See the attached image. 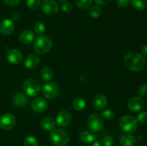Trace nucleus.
<instances>
[{
  "label": "nucleus",
  "instance_id": "nucleus-1",
  "mask_svg": "<svg viewBox=\"0 0 147 146\" xmlns=\"http://www.w3.org/2000/svg\"><path fill=\"white\" fill-rule=\"evenodd\" d=\"M123 62L126 68L133 72H139L144 69L146 60L144 56L137 52H129L125 55Z\"/></svg>",
  "mask_w": 147,
  "mask_h": 146
},
{
  "label": "nucleus",
  "instance_id": "nucleus-2",
  "mask_svg": "<svg viewBox=\"0 0 147 146\" xmlns=\"http://www.w3.org/2000/svg\"><path fill=\"white\" fill-rule=\"evenodd\" d=\"M53 47L52 40L45 35H40L34 42L33 49L37 54H44L48 52Z\"/></svg>",
  "mask_w": 147,
  "mask_h": 146
},
{
  "label": "nucleus",
  "instance_id": "nucleus-3",
  "mask_svg": "<svg viewBox=\"0 0 147 146\" xmlns=\"http://www.w3.org/2000/svg\"><path fill=\"white\" fill-rule=\"evenodd\" d=\"M50 138L52 143L56 146H65L70 140L68 134L60 128L53 129L50 133Z\"/></svg>",
  "mask_w": 147,
  "mask_h": 146
},
{
  "label": "nucleus",
  "instance_id": "nucleus-4",
  "mask_svg": "<svg viewBox=\"0 0 147 146\" xmlns=\"http://www.w3.org/2000/svg\"><path fill=\"white\" fill-rule=\"evenodd\" d=\"M119 125L120 128L126 133H134L139 127V122L133 116L125 115L121 117Z\"/></svg>",
  "mask_w": 147,
  "mask_h": 146
},
{
  "label": "nucleus",
  "instance_id": "nucleus-5",
  "mask_svg": "<svg viewBox=\"0 0 147 146\" xmlns=\"http://www.w3.org/2000/svg\"><path fill=\"white\" fill-rule=\"evenodd\" d=\"M22 89L27 95L35 97L40 93L41 85L39 81L35 79H28L23 83Z\"/></svg>",
  "mask_w": 147,
  "mask_h": 146
},
{
  "label": "nucleus",
  "instance_id": "nucleus-6",
  "mask_svg": "<svg viewBox=\"0 0 147 146\" xmlns=\"http://www.w3.org/2000/svg\"><path fill=\"white\" fill-rule=\"evenodd\" d=\"M42 93L45 98L54 100L60 94V87L55 82H50L43 86Z\"/></svg>",
  "mask_w": 147,
  "mask_h": 146
},
{
  "label": "nucleus",
  "instance_id": "nucleus-7",
  "mask_svg": "<svg viewBox=\"0 0 147 146\" xmlns=\"http://www.w3.org/2000/svg\"><path fill=\"white\" fill-rule=\"evenodd\" d=\"M87 125L91 131L98 133L103 129L104 123L102 117L99 115L93 114L90 115L88 118Z\"/></svg>",
  "mask_w": 147,
  "mask_h": 146
},
{
  "label": "nucleus",
  "instance_id": "nucleus-8",
  "mask_svg": "<svg viewBox=\"0 0 147 146\" xmlns=\"http://www.w3.org/2000/svg\"><path fill=\"white\" fill-rule=\"evenodd\" d=\"M41 9L45 14L53 16L58 12L59 5L55 0H43Z\"/></svg>",
  "mask_w": 147,
  "mask_h": 146
},
{
  "label": "nucleus",
  "instance_id": "nucleus-9",
  "mask_svg": "<svg viewBox=\"0 0 147 146\" xmlns=\"http://www.w3.org/2000/svg\"><path fill=\"white\" fill-rule=\"evenodd\" d=\"M17 120L13 115L7 113L0 117V127L2 130H8L13 128L15 126Z\"/></svg>",
  "mask_w": 147,
  "mask_h": 146
},
{
  "label": "nucleus",
  "instance_id": "nucleus-10",
  "mask_svg": "<svg viewBox=\"0 0 147 146\" xmlns=\"http://www.w3.org/2000/svg\"><path fill=\"white\" fill-rule=\"evenodd\" d=\"M32 109L37 113H42L47 110L48 104L47 100L42 97H37L32 101Z\"/></svg>",
  "mask_w": 147,
  "mask_h": 146
},
{
  "label": "nucleus",
  "instance_id": "nucleus-11",
  "mask_svg": "<svg viewBox=\"0 0 147 146\" xmlns=\"http://www.w3.org/2000/svg\"><path fill=\"white\" fill-rule=\"evenodd\" d=\"M72 119H73V117L70 112L63 110L57 114L56 117V123L60 127H65L70 124Z\"/></svg>",
  "mask_w": 147,
  "mask_h": 146
},
{
  "label": "nucleus",
  "instance_id": "nucleus-12",
  "mask_svg": "<svg viewBox=\"0 0 147 146\" xmlns=\"http://www.w3.org/2000/svg\"><path fill=\"white\" fill-rule=\"evenodd\" d=\"M144 100L140 97H132L128 102V107L131 112L140 111L144 107Z\"/></svg>",
  "mask_w": 147,
  "mask_h": 146
},
{
  "label": "nucleus",
  "instance_id": "nucleus-13",
  "mask_svg": "<svg viewBox=\"0 0 147 146\" xmlns=\"http://www.w3.org/2000/svg\"><path fill=\"white\" fill-rule=\"evenodd\" d=\"M7 60L9 62L13 64H20L23 59V54L21 52L17 49H12L9 50L7 55Z\"/></svg>",
  "mask_w": 147,
  "mask_h": 146
},
{
  "label": "nucleus",
  "instance_id": "nucleus-14",
  "mask_svg": "<svg viewBox=\"0 0 147 146\" xmlns=\"http://www.w3.org/2000/svg\"><path fill=\"white\" fill-rule=\"evenodd\" d=\"M14 30V23L12 20L4 19L0 23V31L4 35H10Z\"/></svg>",
  "mask_w": 147,
  "mask_h": 146
},
{
  "label": "nucleus",
  "instance_id": "nucleus-15",
  "mask_svg": "<svg viewBox=\"0 0 147 146\" xmlns=\"http://www.w3.org/2000/svg\"><path fill=\"white\" fill-rule=\"evenodd\" d=\"M107 105V99L103 94H98L93 99V107L97 110H102Z\"/></svg>",
  "mask_w": 147,
  "mask_h": 146
},
{
  "label": "nucleus",
  "instance_id": "nucleus-16",
  "mask_svg": "<svg viewBox=\"0 0 147 146\" xmlns=\"http://www.w3.org/2000/svg\"><path fill=\"white\" fill-rule=\"evenodd\" d=\"M40 63V58L36 54H30L27 56L24 61V66L29 70H34L39 66Z\"/></svg>",
  "mask_w": 147,
  "mask_h": 146
},
{
  "label": "nucleus",
  "instance_id": "nucleus-17",
  "mask_svg": "<svg viewBox=\"0 0 147 146\" xmlns=\"http://www.w3.org/2000/svg\"><path fill=\"white\" fill-rule=\"evenodd\" d=\"M34 40V34L30 29L24 30L20 34V41L24 44H30Z\"/></svg>",
  "mask_w": 147,
  "mask_h": 146
},
{
  "label": "nucleus",
  "instance_id": "nucleus-18",
  "mask_svg": "<svg viewBox=\"0 0 147 146\" xmlns=\"http://www.w3.org/2000/svg\"><path fill=\"white\" fill-rule=\"evenodd\" d=\"M28 100L29 99L26 94H22V93H19L14 97L13 103L16 107L22 108V107H25L28 104Z\"/></svg>",
  "mask_w": 147,
  "mask_h": 146
},
{
  "label": "nucleus",
  "instance_id": "nucleus-19",
  "mask_svg": "<svg viewBox=\"0 0 147 146\" xmlns=\"http://www.w3.org/2000/svg\"><path fill=\"white\" fill-rule=\"evenodd\" d=\"M120 144L121 146H134L136 143V139L131 134H124L120 137Z\"/></svg>",
  "mask_w": 147,
  "mask_h": 146
},
{
  "label": "nucleus",
  "instance_id": "nucleus-20",
  "mask_svg": "<svg viewBox=\"0 0 147 146\" xmlns=\"http://www.w3.org/2000/svg\"><path fill=\"white\" fill-rule=\"evenodd\" d=\"M40 125L43 130L46 131H50L55 129V121L54 119L50 117H45L42 119L40 122Z\"/></svg>",
  "mask_w": 147,
  "mask_h": 146
},
{
  "label": "nucleus",
  "instance_id": "nucleus-21",
  "mask_svg": "<svg viewBox=\"0 0 147 146\" xmlns=\"http://www.w3.org/2000/svg\"><path fill=\"white\" fill-rule=\"evenodd\" d=\"M80 141L86 144H90L96 140V135L90 131H83L79 135Z\"/></svg>",
  "mask_w": 147,
  "mask_h": 146
},
{
  "label": "nucleus",
  "instance_id": "nucleus-22",
  "mask_svg": "<svg viewBox=\"0 0 147 146\" xmlns=\"http://www.w3.org/2000/svg\"><path fill=\"white\" fill-rule=\"evenodd\" d=\"M73 107L76 110H83L86 107V100L82 97H76L73 100L72 102Z\"/></svg>",
  "mask_w": 147,
  "mask_h": 146
},
{
  "label": "nucleus",
  "instance_id": "nucleus-23",
  "mask_svg": "<svg viewBox=\"0 0 147 146\" xmlns=\"http://www.w3.org/2000/svg\"><path fill=\"white\" fill-rule=\"evenodd\" d=\"M132 7L136 10L142 11L147 6V0H129Z\"/></svg>",
  "mask_w": 147,
  "mask_h": 146
},
{
  "label": "nucleus",
  "instance_id": "nucleus-24",
  "mask_svg": "<svg viewBox=\"0 0 147 146\" xmlns=\"http://www.w3.org/2000/svg\"><path fill=\"white\" fill-rule=\"evenodd\" d=\"M40 76L45 81H50L53 76V70L48 67H45L40 71Z\"/></svg>",
  "mask_w": 147,
  "mask_h": 146
},
{
  "label": "nucleus",
  "instance_id": "nucleus-25",
  "mask_svg": "<svg viewBox=\"0 0 147 146\" xmlns=\"http://www.w3.org/2000/svg\"><path fill=\"white\" fill-rule=\"evenodd\" d=\"M45 25L43 24L41 21H37L34 24V31L35 34H38L39 36L43 35L45 32Z\"/></svg>",
  "mask_w": 147,
  "mask_h": 146
},
{
  "label": "nucleus",
  "instance_id": "nucleus-26",
  "mask_svg": "<svg viewBox=\"0 0 147 146\" xmlns=\"http://www.w3.org/2000/svg\"><path fill=\"white\" fill-rule=\"evenodd\" d=\"M101 13V8L99 7V5L92 6L89 10V15L93 18H98V17H100Z\"/></svg>",
  "mask_w": 147,
  "mask_h": 146
},
{
  "label": "nucleus",
  "instance_id": "nucleus-27",
  "mask_svg": "<svg viewBox=\"0 0 147 146\" xmlns=\"http://www.w3.org/2000/svg\"><path fill=\"white\" fill-rule=\"evenodd\" d=\"M24 146H38V140L35 137L32 135H29L26 137L24 140Z\"/></svg>",
  "mask_w": 147,
  "mask_h": 146
},
{
  "label": "nucleus",
  "instance_id": "nucleus-28",
  "mask_svg": "<svg viewBox=\"0 0 147 146\" xmlns=\"http://www.w3.org/2000/svg\"><path fill=\"white\" fill-rule=\"evenodd\" d=\"M76 3L78 8L86 9L92 4V0H76Z\"/></svg>",
  "mask_w": 147,
  "mask_h": 146
},
{
  "label": "nucleus",
  "instance_id": "nucleus-29",
  "mask_svg": "<svg viewBox=\"0 0 147 146\" xmlns=\"http://www.w3.org/2000/svg\"><path fill=\"white\" fill-rule=\"evenodd\" d=\"M41 0H27V6L30 9H36L40 5Z\"/></svg>",
  "mask_w": 147,
  "mask_h": 146
},
{
  "label": "nucleus",
  "instance_id": "nucleus-30",
  "mask_svg": "<svg viewBox=\"0 0 147 146\" xmlns=\"http://www.w3.org/2000/svg\"><path fill=\"white\" fill-rule=\"evenodd\" d=\"M138 94L140 97H144L147 96V84H142L138 88Z\"/></svg>",
  "mask_w": 147,
  "mask_h": 146
},
{
  "label": "nucleus",
  "instance_id": "nucleus-31",
  "mask_svg": "<svg viewBox=\"0 0 147 146\" xmlns=\"http://www.w3.org/2000/svg\"><path fill=\"white\" fill-rule=\"evenodd\" d=\"M103 115V117H104L106 120H111L114 117V112L111 110H109V109H107V110H105L102 113Z\"/></svg>",
  "mask_w": 147,
  "mask_h": 146
},
{
  "label": "nucleus",
  "instance_id": "nucleus-32",
  "mask_svg": "<svg viewBox=\"0 0 147 146\" xmlns=\"http://www.w3.org/2000/svg\"><path fill=\"white\" fill-rule=\"evenodd\" d=\"M73 9V6H72L71 3L68 2V1H65L63 4H62V10L63 12L65 13H70Z\"/></svg>",
  "mask_w": 147,
  "mask_h": 146
},
{
  "label": "nucleus",
  "instance_id": "nucleus-33",
  "mask_svg": "<svg viewBox=\"0 0 147 146\" xmlns=\"http://www.w3.org/2000/svg\"><path fill=\"white\" fill-rule=\"evenodd\" d=\"M136 120H138V122H140L142 123H144L147 122V112L144 111L139 113L138 114Z\"/></svg>",
  "mask_w": 147,
  "mask_h": 146
},
{
  "label": "nucleus",
  "instance_id": "nucleus-34",
  "mask_svg": "<svg viewBox=\"0 0 147 146\" xmlns=\"http://www.w3.org/2000/svg\"><path fill=\"white\" fill-rule=\"evenodd\" d=\"M104 146H112L113 145V139L110 136H106L103 140Z\"/></svg>",
  "mask_w": 147,
  "mask_h": 146
},
{
  "label": "nucleus",
  "instance_id": "nucleus-35",
  "mask_svg": "<svg viewBox=\"0 0 147 146\" xmlns=\"http://www.w3.org/2000/svg\"><path fill=\"white\" fill-rule=\"evenodd\" d=\"M130 1L129 0H117L116 4L117 6L120 8H126L129 5Z\"/></svg>",
  "mask_w": 147,
  "mask_h": 146
},
{
  "label": "nucleus",
  "instance_id": "nucleus-36",
  "mask_svg": "<svg viewBox=\"0 0 147 146\" xmlns=\"http://www.w3.org/2000/svg\"><path fill=\"white\" fill-rule=\"evenodd\" d=\"M3 1H4V2L6 4H7V5L14 7V6L18 5L20 0H3Z\"/></svg>",
  "mask_w": 147,
  "mask_h": 146
},
{
  "label": "nucleus",
  "instance_id": "nucleus-37",
  "mask_svg": "<svg viewBox=\"0 0 147 146\" xmlns=\"http://www.w3.org/2000/svg\"><path fill=\"white\" fill-rule=\"evenodd\" d=\"M94 1L96 2V4H97L98 5H106L107 4H109L111 1V0H94Z\"/></svg>",
  "mask_w": 147,
  "mask_h": 146
},
{
  "label": "nucleus",
  "instance_id": "nucleus-38",
  "mask_svg": "<svg viewBox=\"0 0 147 146\" xmlns=\"http://www.w3.org/2000/svg\"><path fill=\"white\" fill-rule=\"evenodd\" d=\"M20 19V15L17 13L14 14L12 15V21H18Z\"/></svg>",
  "mask_w": 147,
  "mask_h": 146
},
{
  "label": "nucleus",
  "instance_id": "nucleus-39",
  "mask_svg": "<svg viewBox=\"0 0 147 146\" xmlns=\"http://www.w3.org/2000/svg\"><path fill=\"white\" fill-rule=\"evenodd\" d=\"M142 54H143L144 56L147 57V44H145V45L142 47Z\"/></svg>",
  "mask_w": 147,
  "mask_h": 146
},
{
  "label": "nucleus",
  "instance_id": "nucleus-40",
  "mask_svg": "<svg viewBox=\"0 0 147 146\" xmlns=\"http://www.w3.org/2000/svg\"><path fill=\"white\" fill-rule=\"evenodd\" d=\"M91 146H103L102 143L99 141H94L91 143Z\"/></svg>",
  "mask_w": 147,
  "mask_h": 146
},
{
  "label": "nucleus",
  "instance_id": "nucleus-41",
  "mask_svg": "<svg viewBox=\"0 0 147 146\" xmlns=\"http://www.w3.org/2000/svg\"><path fill=\"white\" fill-rule=\"evenodd\" d=\"M58 1H60V2H65V1H66L67 0H57Z\"/></svg>",
  "mask_w": 147,
  "mask_h": 146
},
{
  "label": "nucleus",
  "instance_id": "nucleus-42",
  "mask_svg": "<svg viewBox=\"0 0 147 146\" xmlns=\"http://www.w3.org/2000/svg\"><path fill=\"white\" fill-rule=\"evenodd\" d=\"M136 146H142V145H136Z\"/></svg>",
  "mask_w": 147,
  "mask_h": 146
},
{
  "label": "nucleus",
  "instance_id": "nucleus-43",
  "mask_svg": "<svg viewBox=\"0 0 147 146\" xmlns=\"http://www.w3.org/2000/svg\"><path fill=\"white\" fill-rule=\"evenodd\" d=\"M41 146H46V145H41Z\"/></svg>",
  "mask_w": 147,
  "mask_h": 146
}]
</instances>
